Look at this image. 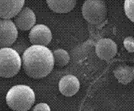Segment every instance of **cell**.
Masks as SVG:
<instances>
[{
	"instance_id": "30bf717a",
	"label": "cell",
	"mask_w": 134,
	"mask_h": 111,
	"mask_svg": "<svg viewBox=\"0 0 134 111\" xmlns=\"http://www.w3.org/2000/svg\"><path fill=\"white\" fill-rule=\"evenodd\" d=\"M80 81L75 76L68 75L64 76L59 82V89L62 94L66 97H71L78 92Z\"/></svg>"
},
{
	"instance_id": "52a82bcc",
	"label": "cell",
	"mask_w": 134,
	"mask_h": 111,
	"mask_svg": "<svg viewBox=\"0 0 134 111\" xmlns=\"http://www.w3.org/2000/svg\"><path fill=\"white\" fill-rule=\"evenodd\" d=\"M117 52V44L111 39H101L96 44V52L101 60L109 61L116 55Z\"/></svg>"
},
{
	"instance_id": "5bb4252c",
	"label": "cell",
	"mask_w": 134,
	"mask_h": 111,
	"mask_svg": "<svg viewBox=\"0 0 134 111\" xmlns=\"http://www.w3.org/2000/svg\"><path fill=\"white\" fill-rule=\"evenodd\" d=\"M124 8L126 15L134 23V0H125Z\"/></svg>"
},
{
	"instance_id": "277c9868",
	"label": "cell",
	"mask_w": 134,
	"mask_h": 111,
	"mask_svg": "<svg viewBox=\"0 0 134 111\" xmlns=\"http://www.w3.org/2000/svg\"><path fill=\"white\" fill-rule=\"evenodd\" d=\"M84 18L91 24L102 23L107 16V8L102 0H86L82 7Z\"/></svg>"
},
{
	"instance_id": "7c38bea8",
	"label": "cell",
	"mask_w": 134,
	"mask_h": 111,
	"mask_svg": "<svg viewBox=\"0 0 134 111\" xmlns=\"http://www.w3.org/2000/svg\"><path fill=\"white\" fill-rule=\"evenodd\" d=\"M113 74L118 80V82L126 85L134 79V66L120 65L113 71Z\"/></svg>"
},
{
	"instance_id": "8fae6325",
	"label": "cell",
	"mask_w": 134,
	"mask_h": 111,
	"mask_svg": "<svg viewBox=\"0 0 134 111\" xmlns=\"http://www.w3.org/2000/svg\"><path fill=\"white\" fill-rule=\"evenodd\" d=\"M48 7L57 13H67L75 8L77 0H46Z\"/></svg>"
},
{
	"instance_id": "6da1fadb",
	"label": "cell",
	"mask_w": 134,
	"mask_h": 111,
	"mask_svg": "<svg viewBox=\"0 0 134 111\" xmlns=\"http://www.w3.org/2000/svg\"><path fill=\"white\" fill-rule=\"evenodd\" d=\"M22 65L30 77L44 78L50 74L54 67L53 52L46 46L33 45L24 52Z\"/></svg>"
},
{
	"instance_id": "9a60e30c",
	"label": "cell",
	"mask_w": 134,
	"mask_h": 111,
	"mask_svg": "<svg viewBox=\"0 0 134 111\" xmlns=\"http://www.w3.org/2000/svg\"><path fill=\"white\" fill-rule=\"evenodd\" d=\"M124 46L129 52H134V37H127L123 42Z\"/></svg>"
},
{
	"instance_id": "5b68a950",
	"label": "cell",
	"mask_w": 134,
	"mask_h": 111,
	"mask_svg": "<svg viewBox=\"0 0 134 111\" xmlns=\"http://www.w3.org/2000/svg\"><path fill=\"white\" fill-rule=\"evenodd\" d=\"M18 31L10 19H0V48H8L17 39Z\"/></svg>"
},
{
	"instance_id": "3957f363",
	"label": "cell",
	"mask_w": 134,
	"mask_h": 111,
	"mask_svg": "<svg viewBox=\"0 0 134 111\" xmlns=\"http://www.w3.org/2000/svg\"><path fill=\"white\" fill-rule=\"evenodd\" d=\"M21 66V57L15 50L10 48L0 49V77H14L18 73Z\"/></svg>"
},
{
	"instance_id": "ba28073f",
	"label": "cell",
	"mask_w": 134,
	"mask_h": 111,
	"mask_svg": "<svg viewBox=\"0 0 134 111\" xmlns=\"http://www.w3.org/2000/svg\"><path fill=\"white\" fill-rule=\"evenodd\" d=\"M25 0H0V18L10 19L21 11Z\"/></svg>"
},
{
	"instance_id": "7a4b0ae2",
	"label": "cell",
	"mask_w": 134,
	"mask_h": 111,
	"mask_svg": "<svg viewBox=\"0 0 134 111\" xmlns=\"http://www.w3.org/2000/svg\"><path fill=\"white\" fill-rule=\"evenodd\" d=\"M6 103L15 111L29 110L35 101L33 89L26 85L13 86L6 95Z\"/></svg>"
},
{
	"instance_id": "9c48e42d",
	"label": "cell",
	"mask_w": 134,
	"mask_h": 111,
	"mask_svg": "<svg viewBox=\"0 0 134 111\" xmlns=\"http://www.w3.org/2000/svg\"><path fill=\"white\" fill-rule=\"evenodd\" d=\"M15 25L21 31L31 30L36 22V17L31 8H24L17 14L14 19Z\"/></svg>"
},
{
	"instance_id": "2e32d148",
	"label": "cell",
	"mask_w": 134,
	"mask_h": 111,
	"mask_svg": "<svg viewBox=\"0 0 134 111\" xmlns=\"http://www.w3.org/2000/svg\"><path fill=\"white\" fill-rule=\"evenodd\" d=\"M32 111H51V108L48 104L45 103H40L37 104Z\"/></svg>"
},
{
	"instance_id": "4fadbf2b",
	"label": "cell",
	"mask_w": 134,
	"mask_h": 111,
	"mask_svg": "<svg viewBox=\"0 0 134 111\" xmlns=\"http://www.w3.org/2000/svg\"><path fill=\"white\" fill-rule=\"evenodd\" d=\"M54 59V64L59 67L67 65L70 60V56L66 50L63 49H58L53 52Z\"/></svg>"
},
{
	"instance_id": "8992f818",
	"label": "cell",
	"mask_w": 134,
	"mask_h": 111,
	"mask_svg": "<svg viewBox=\"0 0 134 111\" xmlns=\"http://www.w3.org/2000/svg\"><path fill=\"white\" fill-rule=\"evenodd\" d=\"M29 39L33 45L46 46L51 42V31L48 26L44 24L35 26L29 33Z\"/></svg>"
}]
</instances>
